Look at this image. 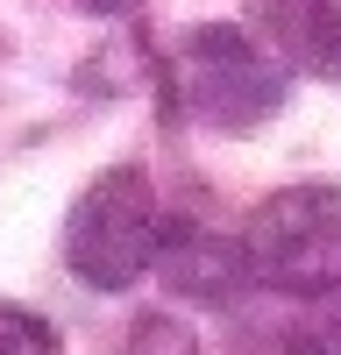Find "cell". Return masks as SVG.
<instances>
[{
	"mask_svg": "<svg viewBox=\"0 0 341 355\" xmlns=\"http://www.w3.org/2000/svg\"><path fill=\"white\" fill-rule=\"evenodd\" d=\"M170 93L192 121L242 135L284 107V57L235 21H199L170 50Z\"/></svg>",
	"mask_w": 341,
	"mask_h": 355,
	"instance_id": "6da1fadb",
	"label": "cell"
},
{
	"mask_svg": "<svg viewBox=\"0 0 341 355\" xmlns=\"http://www.w3.org/2000/svg\"><path fill=\"white\" fill-rule=\"evenodd\" d=\"M249 277L284 299H334L341 291V185H284L242 227Z\"/></svg>",
	"mask_w": 341,
	"mask_h": 355,
	"instance_id": "7a4b0ae2",
	"label": "cell"
},
{
	"mask_svg": "<svg viewBox=\"0 0 341 355\" xmlns=\"http://www.w3.org/2000/svg\"><path fill=\"white\" fill-rule=\"evenodd\" d=\"M157 249H164V214H157V192H150V178L135 164L100 171L93 185L71 199V214H64V263L78 270V284L128 291L157 263Z\"/></svg>",
	"mask_w": 341,
	"mask_h": 355,
	"instance_id": "3957f363",
	"label": "cell"
},
{
	"mask_svg": "<svg viewBox=\"0 0 341 355\" xmlns=\"http://www.w3.org/2000/svg\"><path fill=\"white\" fill-rule=\"evenodd\" d=\"M157 270L178 299H199V306H227L249 277V256L235 234H220L207 220H170L164 227V249H157Z\"/></svg>",
	"mask_w": 341,
	"mask_h": 355,
	"instance_id": "277c9868",
	"label": "cell"
},
{
	"mask_svg": "<svg viewBox=\"0 0 341 355\" xmlns=\"http://www.w3.org/2000/svg\"><path fill=\"white\" fill-rule=\"evenodd\" d=\"M249 15L284 57V71L341 85V0H249Z\"/></svg>",
	"mask_w": 341,
	"mask_h": 355,
	"instance_id": "5b68a950",
	"label": "cell"
},
{
	"mask_svg": "<svg viewBox=\"0 0 341 355\" xmlns=\"http://www.w3.org/2000/svg\"><path fill=\"white\" fill-rule=\"evenodd\" d=\"M0 355H64V341H57V327L43 313L0 299Z\"/></svg>",
	"mask_w": 341,
	"mask_h": 355,
	"instance_id": "8992f818",
	"label": "cell"
},
{
	"mask_svg": "<svg viewBox=\"0 0 341 355\" xmlns=\"http://www.w3.org/2000/svg\"><path fill=\"white\" fill-rule=\"evenodd\" d=\"M284 355H341V306L299 320V327L284 334Z\"/></svg>",
	"mask_w": 341,
	"mask_h": 355,
	"instance_id": "52a82bcc",
	"label": "cell"
},
{
	"mask_svg": "<svg viewBox=\"0 0 341 355\" xmlns=\"http://www.w3.org/2000/svg\"><path fill=\"white\" fill-rule=\"evenodd\" d=\"M128 355H192V341L170 327V320H142V334H135Z\"/></svg>",
	"mask_w": 341,
	"mask_h": 355,
	"instance_id": "ba28073f",
	"label": "cell"
},
{
	"mask_svg": "<svg viewBox=\"0 0 341 355\" xmlns=\"http://www.w3.org/2000/svg\"><path fill=\"white\" fill-rule=\"evenodd\" d=\"M85 8H100V15H121V8H135V0H85Z\"/></svg>",
	"mask_w": 341,
	"mask_h": 355,
	"instance_id": "9c48e42d",
	"label": "cell"
}]
</instances>
